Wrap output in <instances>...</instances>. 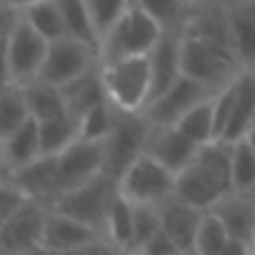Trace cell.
<instances>
[{"mask_svg":"<svg viewBox=\"0 0 255 255\" xmlns=\"http://www.w3.org/2000/svg\"><path fill=\"white\" fill-rule=\"evenodd\" d=\"M181 70L213 90L229 85L240 72L226 25L224 2L197 4L181 31Z\"/></svg>","mask_w":255,"mask_h":255,"instance_id":"1","label":"cell"},{"mask_svg":"<svg viewBox=\"0 0 255 255\" xmlns=\"http://www.w3.org/2000/svg\"><path fill=\"white\" fill-rule=\"evenodd\" d=\"M101 76L108 99L115 108L128 112H143L148 108L152 97V70L148 54L103 61Z\"/></svg>","mask_w":255,"mask_h":255,"instance_id":"2","label":"cell"},{"mask_svg":"<svg viewBox=\"0 0 255 255\" xmlns=\"http://www.w3.org/2000/svg\"><path fill=\"white\" fill-rule=\"evenodd\" d=\"M150 132H152V124L145 112H128L115 108L110 134L103 141V150H106L103 172L119 181L121 175L145 152Z\"/></svg>","mask_w":255,"mask_h":255,"instance_id":"3","label":"cell"},{"mask_svg":"<svg viewBox=\"0 0 255 255\" xmlns=\"http://www.w3.org/2000/svg\"><path fill=\"white\" fill-rule=\"evenodd\" d=\"M117 195H119V184L112 177H108L106 172H101L94 179L58 195L52 202V208L83 222L90 229L97 231L101 238H106L108 215H110Z\"/></svg>","mask_w":255,"mask_h":255,"instance_id":"4","label":"cell"},{"mask_svg":"<svg viewBox=\"0 0 255 255\" xmlns=\"http://www.w3.org/2000/svg\"><path fill=\"white\" fill-rule=\"evenodd\" d=\"M163 29L136 0H132L101 43V63L124 56H143L161 38Z\"/></svg>","mask_w":255,"mask_h":255,"instance_id":"5","label":"cell"},{"mask_svg":"<svg viewBox=\"0 0 255 255\" xmlns=\"http://www.w3.org/2000/svg\"><path fill=\"white\" fill-rule=\"evenodd\" d=\"M49 40L40 36L25 16L4 34V83L27 85L40 76Z\"/></svg>","mask_w":255,"mask_h":255,"instance_id":"6","label":"cell"},{"mask_svg":"<svg viewBox=\"0 0 255 255\" xmlns=\"http://www.w3.org/2000/svg\"><path fill=\"white\" fill-rule=\"evenodd\" d=\"M99 65H101V54L94 45L72 38V36H63V38L49 43L47 58H45L38 79L47 81L56 88H65L67 83L81 79Z\"/></svg>","mask_w":255,"mask_h":255,"instance_id":"7","label":"cell"},{"mask_svg":"<svg viewBox=\"0 0 255 255\" xmlns=\"http://www.w3.org/2000/svg\"><path fill=\"white\" fill-rule=\"evenodd\" d=\"M177 175L168 170L152 154L143 152L121 175L119 193L134 204H161L175 193Z\"/></svg>","mask_w":255,"mask_h":255,"instance_id":"8","label":"cell"},{"mask_svg":"<svg viewBox=\"0 0 255 255\" xmlns=\"http://www.w3.org/2000/svg\"><path fill=\"white\" fill-rule=\"evenodd\" d=\"M49 204L29 199L20 211L0 222V255H27L43 244Z\"/></svg>","mask_w":255,"mask_h":255,"instance_id":"9","label":"cell"},{"mask_svg":"<svg viewBox=\"0 0 255 255\" xmlns=\"http://www.w3.org/2000/svg\"><path fill=\"white\" fill-rule=\"evenodd\" d=\"M215 92L217 90L208 88L202 81L193 79L188 74H181L166 92H161L157 99H152L143 112L152 126H177V121L186 112L193 110L204 99L213 97Z\"/></svg>","mask_w":255,"mask_h":255,"instance_id":"10","label":"cell"},{"mask_svg":"<svg viewBox=\"0 0 255 255\" xmlns=\"http://www.w3.org/2000/svg\"><path fill=\"white\" fill-rule=\"evenodd\" d=\"M103 163H106L103 141H72L63 152H58V188H61V195L101 175Z\"/></svg>","mask_w":255,"mask_h":255,"instance_id":"11","label":"cell"},{"mask_svg":"<svg viewBox=\"0 0 255 255\" xmlns=\"http://www.w3.org/2000/svg\"><path fill=\"white\" fill-rule=\"evenodd\" d=\"M161 211V226L170 240L181 249L184 253L193 255L195 249V240H197L199 226L204 222L206 211L195 204L181 199L179 195L172 193L168 199H163L161 204H157Z\"/></svg>","mask_w":255,"mask_h":255,"instance_id":"12","label":"cell"},{"mask_svg":"<svg viewBox=\"0 0 255 255\" xmlns=\"http://www.w3.org/2000/svg\"><path fill=\"white\" fill-rule=\"evenodd\" d=\"M145 152L152 154L157 161H161L168 170L177 175L195 161L199 143L184 134L177 126H152Z\"/></svg>","mask_w":255,"mask_h":255,"instance_id":"13","label":"cell"},{"mask_svg":"<svg viewBox=\"0 0 255 255\" xmlns=\"http://www.w3.org/2000/svg\"><path fill=\"white\" fill-rule=\"evenodd\" d=\"M2 175L16 181L31 199L45 202L49 206L61 195V188H58V154H40L38 159L16 168V170H2Z\"/></svg>","mask_w":255,"mask_h":255,"instance_id":"14","label":"cell"},{"mask_svg":"<svg viewBox=\"0 0 255 255\" xmlns=\"http://www.w3.org/2000/svg\"><path fill=\"white\" fill-rule=\"evenodd\" d=\"M229 190H231L229 186L217 179L197 159H195L188 168L177 172L175 195H179L181 199L195 204V206L204 208V211H211V208L215 206V202H220Z\"/></svg>","mask_w":255,"mask_h":255,"instance_id":"15","label":"cell"},{"mask_svg":"<svg viewBox=\"0 0 255 255\" xmlns=\"http://www.w3.org/2000/svg\"><path fill=\"white\" fill-rule=\"evenodd\" d=\"M181 31H163L161 38L157 40L152 49H150V70H152V99H157L161 92H166L181 74Z\"/></svg>","mask_w":255,"mask_h":255,"instance_id":"16","label":"cell"},{"mask_svg":"<svg viewBox=\"0 0 255 255\" xmlns=\"http://www.w3.org/2000/svg\"><path fill=\"white\" fill-rule=\"evenodd\" d=\"M233 52L244 70L255 72V0L224 2Z\"/></svg>","mask_w":255,"mask_h":255,"instance_id":"17","label":"cell"},{"mask_svg":"<svg viewBox=\"0 0 255 255\" xmlns=\"http://www.w3.org/2000/svg\"><path fill=\"white\" fill-rule=\"evenodd\" d=\"M211 211L222 220L231 238L255 244V193L229 190Z\"/></svg>","mask_w":255,"mask_h":255,"instance_id":"18","label":"cell"},{"mask_svg":"<svg viewBox=\"0 0 255 255\" xmlns=\"http://www.w3.org/2000/svg\"><path fill=\"white\" fill-rule=\"evenodd\" d=\"M101 235L94 229H90L88 224L74 220V217L58 213L54 208H49L47 215V224H45V235H43V244L47 249L56 253H70L74 249H81L85 244L99 240Z\"/></svg>","mask_w":255,"mask_h":255,"instance_id":"19","label":"cell"},{"mask_svg":"<svg viewBox=\"0 0 255 255\" xmlns=\"http://www.w3.org/2000/svg\"><path fill=\"white\" fill-rule=\"evenodd\" d=\"M253 124H255V72L242 70L235 76V106L222 139L235 143L238 139L247 136V132L251 130Z\"/></svg>","mask_w":255,"mask_h":255,"instance_id":"20","label":"cell"},{"mask_svg":"<svg viewBox=\"0 0 255 255\" xmlns=\"http://www.w3.org/2000/svg\"><path fill=\"white\" fill-rule=\"evenodd\" d=\"M2 170H16L43 154L40 145V126L31 117L11 134L2 136Z\"/></svg>","mask_w":255,"mask_h":255,"instance_id":"21","label":"cell"},{"mask_svg":"<svg viewBox=\"0 0 255 255\" xmlns=\"http://www.w3.org/2000/svg\"><path fill=\"white\" fill-rule=\"evenodd\" d=\"M61 90H63V94H65L70 115L74 117L76 121H79L88 110H92L94 106L110 101V99H108V92H106L103 76H101V65L94 67V70L88 72V74H83L81 79L67 83L65 88H61Z\"/></svg>","mask_w":255,"mask_h":255,"instance_id":"22","label":"cell"},{"mask_svg":"<svg viewBox=\"0 0 255 255\" xmlns=\"http://www.w3.org/2000/svg\"><path fill=\"white\" fill-rule=\"evenodd\" d=\"M22 88H25V97H27V103H29V112L36 121L70 115L65 94H63L61 88H56V85L47 83L43 79H36L31 83L22 85Z\"/></svg>","mask_w":255,"mask_h":255,"instance_id":"23","label":"cell"},{"mask_svg":"<svg viewBox=\"0 0 255 255\" xmlns=\"http://www.w3.org/2000/svg\"><path fill=\"white\" fill-rule=\"evenodd\" d=\"M132 231H134V204L124 195H117L115 204L108 215V226H106V240L117 247L119 251L130 255L132 249Z\"/></svg>","mask_w":255,"mask_h":255,"instance_id":"24","label":"cell"},{"mask_svg":"<svg viewBox=\"0 0 255 255\" xmlns=\"http://www.w3.org/2000/svg\"><path fill=\"white\" fill-rule=\"evenodd\" d=\"M22 16H25V20L29 22L40 36H45L49 43L67 36L65 18H63L58 0H38V2L29 4L27 9H22Z\"/></svg>","mask_w":255,"mask_h":255,"instance_id":"25","label":"cell"},{"mask_svg":"<svg viewBox=\"0 0 255 255\" xmlns=\"http://www.w3.org/2000/svg\"><path fill=\"white\" fill-rule=\"evenodd\" d=\"M215 94L204 99L202 103H197L193 110H188L177 121V128H179L184 134H188L193 141H197L199 145L217 139V134H215Z\"/></svg>","mask_w":255,"mask_h":255,"instance_id":"26","label":"cell"},{"mask_svg":"<svg viewBox=\"0 0 255 255\" xmlns=\"http://www.w3.org/2000/svg\"><path fill=\"white\" fill-rule=\"evenodd\" d=\"M58 4H61L63 18H65L67 36L94 45L101 54V38L97 34V27H94L88 0H58Z\"/></svg>","mask_w":255,"mask_h":255,"instance_id":"27","label":"cell"},{"mask_svg":"<svg viewBox=\"0 0 255 255\" xmlns=\"http://www.w3.org/2000/svg\"><path fill=\"white\" fill-rule=\"evenodd\" d=\"M27 119H31V112L25 97V88L13 83H4L2 97H0V139L11 134Z\"/></svg>","mask_w":255,"mask_h":255,"instance_id":"28","label":"cell"},{"mask_svg":"<svg viewBox=\"0 0 255 255\" xmlns=\"http://www.w3.org/2000/svg\"><path fill=\"white\" fill-rule=\"evenodd\" d=\"M40 126V145L43 154H58L79 139V121L72 115L54 117V119L38 121Z\"/></svg>","mask_w":255,"mask_h":255,"instance_id":"29","label":"cell"},{"mask_svg":"<svg viewBox=\"0 0 255 255\" xmlns=\"http://www.w3.org/2000/svg\"><path fill=\"white\" fill-rule=\"evenodd\" d=\"M154 20L161 25L163 31L184 29L195 11L190 0H136Z\"/></svg>","mask_w":255,"mask_h":255,"instance_id":"30","label":"cell"},{"mask_svg":"<svg viewBox=\"0 0 255 255\" xmlns=\"http://www.w3.org/2000/svg\"><path fill=\"white\" fill-rule=\"evenodd\" d=\"M229 240L231 235L226 226L222 224V220L213 211H206L202 226H199L197 240H195L193 255H222Z\"/></svg>","mask_w":255,"mask_h":255,"instance_id":"31","label":"cell"},{"mask_svg":"<svg viewBox=\"0 0 255 255\" xmlns=\"http://www.w3.org/2000/svg\"><path fill=\"white\" fill-rule=\"evenodd\" d=\"M161 229V211L157 204H134V231H132L130 255L139 253Z\"/></svg>","mask_w":255,"mask_h":255,"instance_id":"32","label":"cell"},{"mask_svg":"<svg viewBox=\"0 0 255 255\" xmlns=\"http://www.w3.org/2000/svg\"><path fill=\"white\" fill-rule=\"evenodd\" d=\"M233 190L255 193V150L247 139L233 143Z\"/></svg>","mask_w":255,"mask_h":255,"instance_id":"33","label":"cell"},{"mask_svg":"<svg viewBox=\"0 0 255 255\" xmlns=\"http://www.w3.org/2000/svg\"><path fill=\"white\" fill-rule=\"evenodd\" d=\"M112 119H115V106L110 101L94 106L79 119V139L106 141V136L110 134Z\"/></svg>","mask_w":255,"mask_h":255,"instance_id":"34","label":"cell"},{"mask_svg":"<svg viewBox=\"0 0 255 255\" xmlns=\"http://www.w3.org/2000/svg\"><path fill=\"white\" fill-rule=\"evenodd\" d=\"M130 2L132 0H88L90 13H92V20L101 43L108 36V31L117 25V20L124 16L126 9L130 7Z\"/></svg>","mask_w":255,"mask_h":255,"instance_id":"35","label":"cell"},{"mask_svg":"<svg viewBox=\"0 0 255 255\" xmlns=\"http://www.w3.org/2000/svg\"><path fill=\"white\" fill-rule=\"evenodd\" d=\"M29 199L31 197L16 184V181L2 175V181H0V222L11 217L16 211H20Z\"/></svg>","mask_w":255,"mask_h":255,"instance_id":"36","label":"cell"},{"mask_svg":"<svg viewBox=\"0 0 255 255\" xmlns=\"http://www.w3.org/2000/svg\"><path fill=\"white\" fill-rule=\"evenodd\" d=\"M222 255H253V244L231 238L229 244L224 247V251H222Z\"/></svg>","mask_w":255,"mask_h":255,"instance_id":"37","label":"cell"},{"mask_svg":"<svg viewBox=\"0 0 255 255\" xmlns=\"http://www.w3.org/2000/svg\"><path fill=\"white\" fill-rule=\"evenodd\" d=\"M38 2V0H2V4H7V7H13L18 9V11H22V9H27L29 4Z\"/></svg>","mask_w":255,"mask_h":255,"instance_id":"38","label":"cell"},{"mask_svg":"<svg viewBox=\"0 0 255 255\" xmlns=\"http://www.w3.org/2000/svg\"><path fill=\"white\" fill-rule=\"evenodd\" d=\"M27 255H61V253H56V251H52V249H47L45 244H40V247H36V249H31Z\"/></svg>","mask_w":255,"mask_h":255,"instance_id":"39","label":"cell"},{"mask_svg":"<svg viewBox=\"0 0 255 255\" xmlns=\"http://www.w3.org/2000/svg\"><path fill=\"white\" fill-rule=\"evenodd\" d=\"M190 2L197 7V4H211V2H217V0H190Z\"/></svg>","mask_w":255,"mask_h":255,"instance_id":"40","label":"cell"},{"mask_svg":"<svg viewBox=\"0 0 255 255\" xmlns=\"http://www.w3.org/2000/svg\"><path fill=\"white\" fill-rule=\"evenodd\" d=\"M166 255H188V253H184V251H175V253H166Z\"/></svg>","mask_w":255,"mask_h":255,"instance_id":"41","label":"cell"},{"mask_svg":"<svg viewBox=\"0 0 255 255\" xmlns=\"http://www.w3.org/2000/svg\"><path fill=\"white\" fill-rule=\"evenodd\" d=\"M222 2H242V0H222Z\"/></svg>","mask_w":255,"mask_h":255,"instance_id":"42","label":"cell"},{"mask_svg":"<svg viewBox=\"0 0 255 255\" xmlns=\"http://www.w3.org/2000/svg\"><path fill=\"white\" fill-rule=\"evenodd\" d=\"M253 255H255V244H253Z\"/></svg>","mask_w":255,"mask_h":255,"instance_id":"43","label":"cell"}]
</instances>
